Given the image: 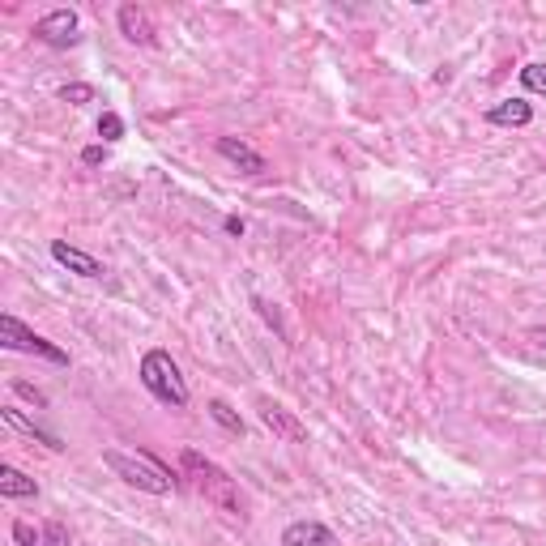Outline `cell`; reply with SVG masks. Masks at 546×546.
<instances>
[{
    "instance_id": "1",
    "label": "cell",
    "mask_w": 546,
    "mask_h": 546,
    "mask_svg": "<svg viewBox=\"0 0 546 546\" xmlns=\"http://www.w3.org/2000/svg\"><path fill=\"white\" fill-rule=\"evenodd\" d=\"M180 470H184V478L192 483V491H197L205 504L222 508L227 517H244V500H239L235 478L222 470L218 461H210L205 453H197V448H184V453H180Z\"/></svg>"
},
{
    "instance_id": "2",
    "label": "cell",
    "mask_w": 546,
    "mask_h": 546,
    "mask_svg": "<svg viewBox=\"0 0 546 546\" xmlns=\"http://www.w3.org/2000/svg\"><path fill=\"white\" fill-rule=\"evenodd\" d=\"M103 465L120 478V483L137 487V491H146V495H171V491H175L171 470H167V465L158 461V457H150V453H128V448H107V453H103Z\"/></svg>"
},
{
    "instance_id": "3",
    "label": "cell",
    "mask_w": 546,
    "mask_h": 546,
    "mask_svg": "<svg viewBox=\"0 0 546 546\" xmlns=\"http://www.w3.org/2000/svg\"><path fill=\"white\" fill-rule=\"evenodd\" d=\"M137 376H141V384H146V393L154 401H163V406H171V410L188 406V384H184L180 367H175V359L167 355V350H146Z\"/></svg>"
},
{
    "instance_id": "4",
    "label": "cell",
    "mask_w": 546,
    "mask_h": 546,
    "mask_svg": "<svg viewBox=\"0 0 546 546\" xmlns=\"http://www.w3.org/2000/svg\"><path fill=\"white\" fill-rule=\"evenodd\" d=\"M0 346L18 350V355H35V359L52 363V367H69V350H60L56 342H47V337H39L35 329H26L13 312L0 316Z\"/></svg>"
},
{
    "instance_id": "5",
    "label": "cell",
    "mask_w": 546,
    "mask_h": 546,
    "mask_svg": "<svg viewBox=\"0 0 546 546\" xmlns=\"http://www.w3.org/2000/svg\"><path fill=\"white\" fill-rule=\"evenodd\" d=\"M77 30H82V22H77L73 9H52L35 22V39L47 43V47H73L77 39H82Z\"/></svg>"
},
{
    "instance_id": "6",
    "label": "cell",
    "mask_w": 546,
    "mask_h": 546,
    "mask_svg": "<svg viewBox=\"0 0 546 546\" xmlns=\"http://www.w3.org/2000/svg\"><path fill=\"white\" fill-rule=\"evenodd\" d=\"M256 410H261V423H265L278 440H286V444H308V427H303L286 406H278V401L261 397V401H256Z\"/></svg>"
},
{
    "instance_id": "7",
    "label": "cell",
    "mask_w": 546,
    "mask_h": 546,
    "mask_svg": "<svg viewBox=\"0 0 546 546\" xmlns=\"http://www.w3.org/2000/svg\"><path fill=\"white\" fill-rule=\"evenodd\" d=\"M116 22H120V35L128 43H137V47H154L158 43V26H154V18L141 5H120Z\"/></svg>"
},
{
    "instance_id": "8",
    "label": "cell",
    "mask_w": 546,
    "mask_h": 546,
    "mask_svg": "<svg viewBox=\"0 0 546 546\" xmlns=\"http://www.w3.org/2000/svg\"><path fill=\"white\" fill-rule=\"evenodd\" d=\"M13 538H18V546H73L69 529L60 521H43L39 529H30V521H13Z\"/></svg>"
},
{
    "instance_id": "9",
    "label": "cell",
    "mask_w": 546,
    "mask_h": 546,
    "mask_svg": "<svg viewBox=\"0 0 546 546\" xmlns=\"http://www.w3.org/2000/svg\"><path fill=\"white\" fill-rule=\"evenodd\" d=\"M52 261L60 265V269H69V273H77V278H103V265L94 261L90 252H82V248H73V244H64V239H52Z\"/></svg>"
},
{
    "instance_id": "10",
    "label": "cell",
    "mask_w": 546,
    "mask_h": 546,
    "mask_svg": "<svg viewBox=\"0 0 546 546\" xmlns=\"http://www.w3.org/2000/svg\"><path fill=\"white\" fill-rule=\"evenodd\" d=\"M218 154L227 158V163L235 171H244V175H265V158L256 154L248 141H235V137H218Z\"/></svg>"
},
{
    "instance_id": "11",
    "label": "cell",
    "mask_w": 546,
    "mask_h": 546,
    "mask_svg": "<svg viewBox=\"0 0 546 546\" xmlns=\"http://www.w3.org/2000/svg\"><path fill=\"white\" fill-rule=\"evenodd\" d=\"M282 546H337L333 529L320 521H295L282 529Z\"/></svg>"
},
{
    "instance_id": "12",
    "label": "cell",
    "mask_w": 546,
    "mask_h": 546,
    "mask_svg": "<svg viewBox=\"0 0 546 546\" xmlns=\"http://www.w3.org/2000/svg\"><path fill=\"white\" fill-rule=\"evenodd\" d=\"M529 120H534V107L525 99H504L487 111V124H495V128H525Z\"/></svg>"
},
{
    "instance_id": "13",
    "label": "cell",
    "mask_w": 546,
    "mask_h": 546,
    "mask_svg": "<svg viewBox=\"0 0 546 546\" xmlns=\"http://www.w3.org/2000/svg\"><path fill=\"white\" fill-rule=\"evenodd\" d=\"M0 419H5L13 431H22V436H30V440H39V444H47V448H52V453H60V436H56V431H47V427H39L35 419H26V414L22 410H0Z\"/></svg>"
},
{
    "instance_id": "14",
    "label": "cell",
    "mask_w": 546,
    "mask_h": 546,
    "mask_svg": "<svg viewBox=\"0 0 546 546\" xmlns=\"http://www.w3.org/2000/svg\"><path fill=\"white\" fill-rule=\"evenodd\" d=\"M0 495H5V500H35L39 483L35 478H26L18 465H0Z\"/></svg>"
},
{
    "instance_id": "15",
    "label": "cell",
    "mask_w": 546,
    "mask_h": 546,
    "mask_svg": "<svg viewBox=\"0 0 546 546\" xmlns=\"http://www.w3.org/2000/svg\"><path fill=\"white\" fill-rule=\"evenodd\" d=\"M210 414H214V423H218V427H227V431H231V436H244V419H239V414H235L222 397L210 401Z\"/></svg>"
},
{
    "instance_id": "16",
    "label": "cell",
    "mask_w": 546,
    "mask_h": 546,
    "mask_svg": "<svg viewBox=\"0 0 546 546\" xmlns=\"http://www.w3.org/2000/svg\"><path fill=\"white\" fill-rule=\"evenodd\" d=\"M521 86H525L529 94H542V99H546V64H542V60L525 64V69H521Z\"/></svg>"
},
{
    "instance_id": "17",
    "label": "cell",
    "mask_w": 546,
    "mask_h": 546,
    "mask_svg": "<svg viewBox=\"0 0 546 546\" xmlns=\"http://www.w3.org/2000/svg\"><path fill=\"white\" fill-rule=\"evenodd\" d=\"M60 103L86 107V103H94V86H90V82H69V86H60Z\"/></svg>"
},
{
    "instance_id": "18",
    "label": "cell",
    "mask_w": 546,
    "mask_h": 546,
    "mask_svg": "<svg viewBox=\"0 0 546 546\" xmlns=\"http://www.w3.org/2000/svg\"><path fill=\"white\" fill-rule=\"evenodd\" d=\"M99 137L103 141H124V120L116 116V111H103L99 116Z\"/></svg>"
},
{
    "instance_id": "19",
    "label": "cell",
    "mask_w": 546,
    "mask_h": 546,
    "mask_svg": "<svg viewBox=\"0 0 546 546\" xmlns=\"http://www.w3.org/2000/svg\"><path fill=\"white\" fill-rule=\"evenodd\" d=\"M103 158H107V150H103V146H86V150H82V163H86V167H99Z\"/></svg>"
},
{
    "instance_id": "20",
    "label": "cell",
    "mask_w": 546,
    "mask_h": 546,
    "mask_svg": "<svg viewBox=\"0 0 546 546\" xmlns=\"http://www.w3.org/2000/svg\"><path fill=\"white\" fill-rule=\"evenodd\" d=\"M13 389H18L22 397H30V401H39V406H43V393H35V389H30V384H22V380H18V384H13Z\"/></svg>"
},
{
    "instance_id": "21",
    "label": "cell",
    "mask_w": 546,
    "mask_h": 546,
    "mask_svg": "<svg viewBox=\"0 0 546 546\" xmlns=\"http://www.w3.org/2000/svg\"><path fill=\"white\" fill-rule=\"evenodd\" d=\"M222 227H227V235H244V218H227Z\"/></svg>"
}]
</instances>
